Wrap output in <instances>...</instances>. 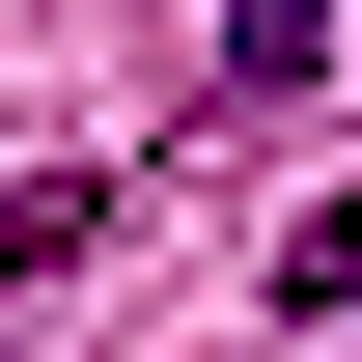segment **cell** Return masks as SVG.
<instances>
[{"label":"cell","instance_id":"6da1fadb","mask_svg":"<svg viewBox=\"0 0 362 362\" xmlns=\"http://www.w3.org/2000/svg\"><path fill=\"white\" fill-rule=\"evenodd\" d=\"M112 251V168H28V195H0V307H28V279H84Z\"/></svg>","mask_w":362,"mask_h":362}]
</instances>
